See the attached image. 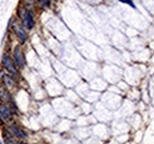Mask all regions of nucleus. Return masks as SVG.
I'll return each mask as SVG.
<instances>
[{"label": "nucleus", "instance_id": "7", "mask_svg": "<svg viewBox=\"0 0 154 144\" xmlns=\"http://www.w3.org/2000/svg\"><path fill=\"white\" fill-rule=\"evenodd\" d=\"M0 76L3 78V83L4 85L10 90V89H13L16 87V82H14V78L12 77L8 73H4V72H0Z\"/></svg>", "mask_w": 154, "mask_h": 144}, {"label": "nucleus", "instance_id": "10", "mask_svg": "<svg viewBox=\"0 0 154 144\" xmlns=\"http://www.w3.org/2000/svg\"><path fill=\"white\" fill-rule=\"evenodd\" d=\"M38 3H39L41 6L43 7H49L50 6V0H37Z\"/></svg>", "mask_w": 154, "mask_h": 144}, {"label": "nucleus", "instance_id": "11", "mask_svg": "<svg viewBox=\"0 0 154 144\" xmlns=\"http://www.w3.org/2000/svg\"><path fill=\"white\" fill-rule=\"evenodd\" d=\"M120 3H123V4H128V5H129V6H132V7H135L132 0H120Z\"/></svg>", "mask_w": 154, "mask_h": 144}, {"label": "nucleus", "instance_id": "13", "mask_svg": "<svg viewBox=\"0 0 154 144\" xmlns=\"http://www.w3.org/2000/svg\"><path fill=\"white\" fill-rule=\"evenodd\" d=\"M0 144H1V141H0Z\"/></svg>", "mask_w": 154, "mask_h": 144}, {"label": "nucleus", "instance_id": "1", "mask_svg": "<svg viewBox=\"0 0 154 144\" xmlns=\"http://www.w3.org/2000/svg\"><path fill=\"white\" fill-rule=\"evenodd\" d=\"M13 116L14 113L8 106V104L0 103V121L7 125H11L13 124Z\"/></svg>", "mask_w": 154, "mask_h": 144}, {"label": "nucleus", "instance_id": "6", "mask_svg": "<svg viewBox=\"0 0 154 144\" xmlns=\"http://www.w3.org/2000/svg\"><path fill=\"white\" fill-rule=\"evenodd\" d=\"M11 100H12V97L10 95L8 89L4 85V83L0 82V103L8 104Z\"/></svg>", "mask_w": 154, "mask_h": 144}, {"label": "nucleus", "instance_id": "9", "mask_svg": "<svg viewBox=\"0 0 154 144\" xmlns=\"http://www.w3.org/2000/svg\"><path fill=\"white\" fill-rule=\"evenodd\" d=\"M28 8L26 7H23V6H20L19 8H18V17L21 19V20H24L25 19V17H26V14H28Z\"/></svg>", "mask_w": 154, "mask_h": 144}, {"label": "nucleus", "instance_id": "8", "mask_svg": "<svg viewBox=\"0 0 154 144\" xmlns=\"http://www.w3.org/2000/svg\"><path fill=\"white\" fill-rule=\"evenodd\" d=\"M23 25H24V27L28 29V30H32L33 29V26H34V16H33L32 11H30V10L28 11L26 17H25V19L23 20Z\"/></svg>", "mask_w": 154, "mask_h": 144}, {"label": "nucleus", "instance_id": "14", "mask_svg": "<svg viewBox=\"0 0 154 144\" xmlns=\"http://www.w3.org/2000/svg\"><path fill=\"white\" fill-rule=\"evenodd\" d=\"M56 1H57V0H56Z\"/></svg>", "mask_w": 154, "mask_h": 144}, {"label": "nucleus", "instance_id": "3", "mask_svg": "<svg viewBox=\"0 0 154 144\" xmlns=\"http://www.w3.org/2000/svg\"><path fill=\"white\" fill-rule=\"evenodd\" d=\"M12 29H13L17 38L19 39L21 43H25V42L28 40V32H26V30L24 29V25H20L17 20H14L13 25H12Z\"/></svg>", "mask_w": 154, "mask_h": 144}, {"label": "nucleus", "instance_id": "5", "mask_svg": "<svg viewBox=\"0 0 154 144\" xmlns=\"http://www.w3.org/2000/svg\"><path fill=\"white\" fill-rule=\"evenodd\" d=\"M7 131L10 132V135H11L12 137L18 138V139H24V138L28 137V134L25 132L23 129H20L17 124H14V123L7 126Z\"/></svg>", "mask_w": 154, "mask_h": 144}, {"label": "nucleus", "instance_id": "4", "mask_svg": "<svg viewBox=\"0 0 154 144\" xmlns=\"http://www.w3.org/2000/svg\"><path fill=\"white\" fill-rule=\"evenodd\" d=\"M13 61L16 63L18 69L25 68V58H24V52L20 46H16L13 50Z\"/></svg>", "mask_w": 154, "mask_h": 144}, {"label": "nucleus", "instance_id": "2", "mask_svg": "<svg viewBox=\"0 0 154 144\" xmlns=\"http://www.w3.org/2000/svg\"><path fill=\"white\" fill-rule=\"evenodd\" d=\"M3 65H4L5 70L8 72V74H11L13 78H16V77L19 76L18 68H17L16 63L13 61V59H12L8 55H4L3 56Z\"/></svg>", "mask_w": 154, "mask_h": 144}, {"label": "nucleus", "instance_id": "12", "mask_svg": "<svg viewBox=\"0 0 154 144\" xmlns=\"http://www.w3.org/2000/svg\"><path fill=\"white\" fill-rule=\"evenodd\" d=\"M19 144H29V143H25V142H20Z\"/></svg>", "mask_w": 154, "mask_h": 144}]
</instances>
